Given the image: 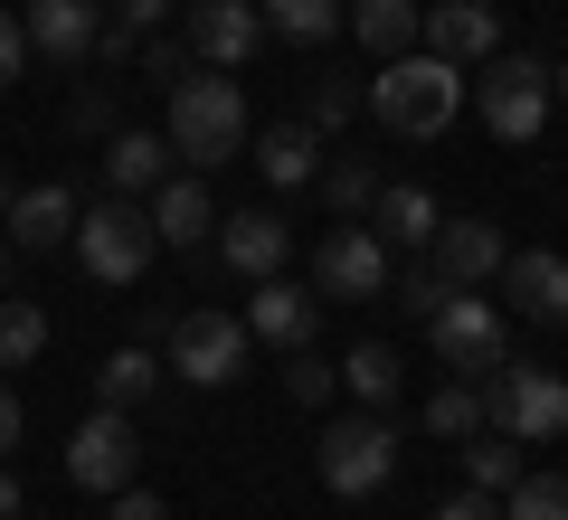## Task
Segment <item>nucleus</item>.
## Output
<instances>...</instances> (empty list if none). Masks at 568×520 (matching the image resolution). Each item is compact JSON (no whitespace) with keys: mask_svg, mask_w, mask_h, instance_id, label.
I'll return each instance as SVG.
<instances>
[{"mask_svg":"<svg viewBox=\"0 0 568 520\" xmlns=\"http://www.w3.org/2000/svg\"><path fill=\"white\" fill-rule=\"evenodd\" d=\"M361 104L388 123V133L436 142V133H455V114H465V67L426 58V48H407V58H379V77L361 85Z\"/></svg>","mask_w":568,"mask_h":520,"instance_id":"1","label":"nucleus"},{"mask_svg":"<svg viewBox=\"0 0 568 520\" xmlns=\"http://www.w3.org/2000/svg\"><path fill=\"white\" fill-rule=\"evenodd\" d=\"M162 95H171V152H190L200 171H219V161L246 152V95H237L227 67H190Z\"/></svg>","mask_w":568,"mask_h":520,"instance_id":"2","label":"nucleus"},{"mask_svg":"<svg viewBox=\"0 0 568 520\" xmlns=\"http://www.w3.org/2000/svg\"><path fill=\"white\" fill-rule=\"evenodd\" d=\"M67 246H77V265L95 284H142V265H152V246H162V237H152V208H142V200L104 190V200L77 208V237H67Z\"/></svg>","mask_w":568,"mask_h":520,"instance_id":"3","label":"nucleus"},{"mask_svg":"<svg viewBox=\"0 0 568 520\" xmlns=\"http://www.w3.org/2000/svg\"><path fill=\"white\" fill-rule=\"evenodd\" d=\"M426 332H436V360H446L455 379H493V369L511 360V322H503V303H484V284H455V294L426 313Z\"/></svg>","mask_w":568,"mask_h":520,"instance_id":"4","label":"nucleus"},{"mask_svg":"<svg viewBox=\"0 0 568 520\" xmlns=\"http://www.w3.org/2000/svg\"><path fill=\"white\" fill-rule=\"evenodd\" d=\"M313 463H323V492L369 501L388 473H398V426H388L379 407H361V417H332L323 445H313Z\"/></svg>","mask_w":568,"mask_h":520,"instance_id":"5","label":"nucleus"},{"mask_svg":"<svg viewBox=\"0 0 568 520\" xmlns=\"http://www.w3.org/2000/svg\"><path fill=\"white\" fill-rule=\"evenodd\" d=\"M484 407L511 445H559L568 436V379L559 369H530V360H503L484 379Z\"/></svg>","mask_w":568,"mask_h":520,"instance_id":"6","label":"nucleus"},{"mask_svg":"<svg viewBox=\"0 0 568 520\" xmlns=\"http://www.w3.org/2000/svg\"><path fill=\"white\" fill-rule=\"evenodd\" d=\"M474 104H484V123L503 142H540V123H549V67L493 48V58L474 67Z\"/></svg>","mask_w":568,"mask_h":520,"instance_id":"7","label":"nucleus"},{"mask_svg":"<svg viewBox=\"0 0 568 520\" xmlns=\"http://www.w3.org/2000/svg\"><path fill=\"white\" fill-rule=\"evenodd\" d=\"M388 275H398V265H388V237L369 218H342L323 246H313V294L323 303H379Z\"/></svg>","mask_w":568,"mask_h":520,"instance_id":"8","label":"nucleus"},{"mask_svg":"<svg viewBox=\"0 0 568 520\" xmlns=\"http://www.w3.org/2000/svg\"><path fill=\"white\" fill-rule=\"evenodd\" d=\"M171 379H190V388H227V379H246V322L219 313V303L181 313V322H171Z\"/></svg>","mask_w":568,"mask_h":520,"instance_id":"9","label":"nucleus"},{"mask_svg":"<svg viewBox=\"0 0 568 520\" xmlns=\"http://www.w3.org/2000/svg\"><path fill=\"white\" fill-rule=\"evenodd\" d=\"M133 463H142V436H133L123 407H95V417L67 436V482H77V492H104V501H114L123 482H133Z\"/></svg>","mask_w":568,"mask_h":520,"instance_id":"10","label":"nucleus"},{"mask_svg":"<svg viewBox=\"0 0 568 520\" xmlns=\"http://www.w3.org/2000/svg\"><path fill=\"white\" fill-rule=\"evenodd\" d=\"M417 48L446 67H484L493 48H503V10L493 0H426L417 10Z\"/></svg>","mask_w":568,"mask_h":520,"instance_id":"11","label":"nucleus"},{"mask_svg":"<svg viewBox=\"0 0 568 520\" xmlns=\"http://www.w3.org/2000/svg\"><path fill=\"white\" fill-rule=\"evenodd\" d=\"M503 303L521 322H540V332H568V256H549V246H511L503 256Z\"/></svg>","mask_w":568,"mask_h":520,"instance_id":"12","label":"nucleus"},{"mask_svg":"<svg viewBox=\"0 0 568 520\" xmlns=\"http://www.w3.org/2000/svg\"><path fill=\"white\" fill-rule=\"evenodd\" d=\"M95 29H104L95 0H20V39H29V58H48V67H85L95 58Z\"/></svg>","mask_w":568,"mask_h":520,"instance_id":"13","label":"nucleus"},{"mask_svg":"<svg viewBox=\"0 0 568 520\" xmlns=\"http://www.w3.org/2000/svg\"><path fill=\"white\" fill-rule=\"evenodd\" d=\"M181 39H190L200 67H246L265 48V20H256V0H190Z\"/></svg>","mask_w":568,"mask_h":520,"instance_id":"14","label":"nucleus"},{"mask_svg":"<svg viewBox=\"0 0 568 520\" xmlns=\"http://www.w3.org/2000/svg\"><path fill=\"white\" fill-rule=\"evenodd\" d=\"M323 332V294L294 275H256V294H246V340H275V350H304V340Z\"/></svg>","mask_w":568,"mask_h":520,"instance_id":"15","label":"nucleus"},{"mask_svg":"<svg viewBox=\"0 0 568 520\" xmlns=\"http://www.w3.org/2000/svg\"><path fill=\"white\" fill-rule=\"evenodd\" d=\"M503 256H511V237L493 218H446L436 237H426V265H436L446 284H493V275H503Z\"/></svg>","mask_w":568,"mask_h":520,"instance_id":"16","label":"nucleus"},{"mask_svg":"<svg viewBox=\"0 0 568 520\" xmlns=\"http://www.w3.org/2000/svg\"><path fill=\"white\" fill-rule=\"evenodd\" d=\"M77 190H58V181H39V190H10V208H0V218H10V237H20V256H48V246H67L77 237Z\"/></svg>","mask_w":568,"mask_h":520,"instance_id":"17","label":"nucleus"},{"mask_svg":"<svg viewBox=\"0 0 568 520\" xmlns=\"http://www.w3.org/2000/svg\"><path fill=\"white\" fill-rule=\"evenodd\" d=\"M219 256L237 265V275H284V265H294V227H284L275 208H237V218H219Z\"/></svg>","mask_w":568,"mask_h":520,"instance_id":"18","label":"nucleus"},{"mask_svg":"<svg viewBox=\"0 0 568 520\" xmlns=\"http://www.w3.org/2000/svg\"><path fill=\"white\" fill-rule=\"evenodd\" d=\"M209 227H219V200H209L200 171H181V181L152 190V237H162V246H200Z\"/></svg>","mask_w":568,"mask_h":520,"instance_id":"19","label":"nucleus"},{"mask_svg":"<svg viewBox=\"0 0 568 520\" xmlns=\"http://www.w3.org/2000/svg\"><path fill=\"white\" fill-rule=\"evenodd\" d=\"M246 161H256L275 190H304L313 171H323V133H313V123H265V133L246 142Z\"/></svg>","mask_w":568,"mask_h":520,"instance_id":"20","label":"nucleus"},{"mask_svg":"<svg viewBox=\"0 0 568 520\" xmlns=\"http://www.w3.org/2000/svg\"><path fill=\"white\" fill-rule=\"evenodd\" d=\"M104 181H114L123 200H152V190L171 181V142L162 133H104Z\"/></svg>","mask_w":568,"mask_h":520,"instance_id":"21","label":"nucleus"},{"mask_svg":"<svg viewBox=\"0 0 568 520\" xmlns=\"http://www.w3.org/2000/svg\"><path fill=\"white\" fill-rule=\"evenodd\" d=\"M369 227H379V237H398V246H426L436 227H446V208L426 200L417 181H379V200H369Z\"/></svg>","mask_w":568,"mask_h":520,"instance_id":"22","label":"nucleus"},{"mask_svg":"<svg viewBox=\"0 0 568 520\" xmlns=\"http://www.w3.org/2000/svg\"><path fill=\"white\" fill-rule=\"evenodd\" d=\"M265 39H294V48H323L332 29H351V0H256Z\"/></svg>","mask_w":568,"mask_h":520,"instance_id":"23","label":"nucleus"},{"mask_svg":"<svg viewBox=\"0 0 568 520\" xmlns=\"http://www.w3.org/2000/svg\"><path fill=\"white\" fill-rule=\"evenodd\" d=\"M152 388H162V360H152V340H123L114 360L95 369V407H123V417H133Z\"/></svg>","mask_w":568,"mask_h":520,"instance_id":"24","label":"nucleus"},{"mask_svg":"<svg viewBox=\"0 0 568 520\" xmlns=\"http://www.w3.org/2000/svg\"><path fill=\"white\" fill-rule=\"evenodd\" d=\"M521 473H530V445H511L503 426H484V436H465V482H474V492H493V501H503V492H511Z\"/></svg>","mask_w":568,"mask_h":520,"instance_id":"25","label":"nucleus"},{"mask_svg":"<svg viewBox=\"0 0 568 520\" xmlns=\"http://www.w3.org/2000/svg\"><path fill=\"white\" fill-rule=\"evenodd\" d=\"M417 10L426 0H351V29H361L369 58H407L417 48Z\"/></svg>","mask_w":568,"mask_h":520,"instance_id":"26","label":"nucleus"},{"mask_svg":"<svg viewBox=\"0 0 568 520\" xmlns=\"http://www.w3.org/2000/svg\"><path fill=\"white\" fill-rule=\"evenodd\" d=\"M484 426H493V407H484V379H446L436 398H426V436L465 445V436H484Z\"/></svg>","mask_w":568,"mask_h":520,"instance_id":"27","label":"nucleus"},{"mask_svg":"<svg viewBox=\"0 0 568 520\" xmlns=\"http://www.w3.org/2000/svg\"><path fill=\"white\" fill-rule=\"evenodd\" d=\"M398 379H407V369H398V350H388V340H361V350L342 360V388H351L361 407H379V417H388V398H398Z\"/></svg>","mask_w":568,"mask_h":520,"instance_id":"28","label":"nucleus"},{"mask_svg":"<svg viewBox=\"0 0 568 520\" xmlns=\"http://www.w3.org/2000/svg\"><path fill=\"white\" fill-rule=\"evenodd\" d=\"M48 350V313L29 294H0V369H29Z\"/></svg>","mask_w":568,"mask_h":520,"instance_id":"29","label":"nucleus"},{"mask_svg":"<svg viewBox=\"0 0 568 520\" xmlns=\"http://www.w3.org/2000/svg\"><path fill=\"white\" fill-rule=\"evenodd\" d=\"M351 114H361V85H351V77H332V67L304 77V123H313V133H342Z\"/></svg>","mask_w":568,"mask_h":520,"instance_id":"30","label":"nucleus"},{"mask_svg":"<svg viewBox=\"0 0 568 520\" xmlns=\"http://www.w3.org/2000/svg\"><path fill=\"white\" fill-rule=\"evenodd\" d=\"M313 181H323L332 218H369V200H379V171H369V161H332V171H313Z\"/></svg>","mask_w":568,"mask_h":520,"instance_id":"31","label":"nucleus"},{"mask_svg":"<svg viewBox=\"0 0 568 520\" xmlns=\"http://www.w3.org/2000/svg\"><path fill=\"white\" fill-rule=\"evenodd\" d=\"M503 520H568V473H521L503 492Z\"/></svg>","mask_w":568,"mask_h":520,"instance_id":"32","label":"nucleus"},{"mask_svg":"<svg viewBox=\"0 0 568 520\" xmlns=\"http://www.w3.org/2000/svg\"><path fill=\"white\" fill-rule=\"evenodd\" d=\"M388 294H398V313H407V322H426V313H436V303L455 294V284H446V275H436V265L417 256V265H407V275H388Z\"/></svg>","mask_w":568,"mask_h":520,"instance_id":"33","label":"nucleus"},{"mask_svg":"<svg viewBox=\"0 0 568 520\" xmlns=\"http://www.w3.org/2000/svg\"><path fill=\"white\" fill-rule=\"evenodd\" d=\"M332 388H342V369H323L313 350H284V398H294V407H323Z\"/></svg>","mask_w":568,"mask_h":520,"instance_id":"34","label":"nucleus"},{"mask_svg":"<svg viewBox=\"0 0 568 520\" xmlns=\"http://www.w3.org/2000/svg\"><path fill=\"white\" fill-rule=\"evenodd\" d=\"M67 123H77L85 142H95V133H123V104H114V85H77V104H67Z\"/></svg>","mask_w":568,"mask_h":520,"instance_id":"35","label":"nucleus"},{"mask_svg":"<svg viewBox=\"0 0 568 520\" xmlns=\"http://www.w3.org/2000/svg\"><path fill=\"white\" fill-rule=\"evenodd\" d=\"M190 67H200V58H190V39H142V77H152V85H181Z\"/></svg>","mask_w":568,"mask_h":520,"instance_id":"36","label":"nucleus"},{"mask_svg":"<svg viewBox=\"0 0 568 520\" xmlns=\"http://www.w3.org/2000/svg\"><path fill=\"white\" fill-rule=\"evenodd\" d=\"M123 58H142V29L133 20H104L95 29V67H123Z\"/></svg>","mask_w":568,"mask_h":520,"instance_id":"37","label":"nucleus"},{"mask_svg":"<svg viewBox=\"0 0 568 520\" xmlns=\"http://www.w3.org/2000/svg\"><path fill=\"white\" fill-rule=\"evenodd\" d=\"M29 67V39H20V10H0V85H20Z\"/></svg>","mask_w":568,"mask_h":520,"instance_id":"38","label":"nucleus"},{"mask_svg":"<svg viewBox=\"0 0 568 520\" xmlns=\"http://www.w3.org/2000/svg\"><path fill=\"white\" fill-rule=\"evenodd\" d=\"M104 520H171V511H162V492H142V482H123V492H114V511H104Z\"/></svg>","mask_w":568,"mask_h":520,"instance_id":"39","label":"nucleus"},{"mask_svg":"<svg viewBox=\"0 0 568 520\" xmlns=\"http://www.w3.org/2000/svg\"><path fill=\"white\" fill-rule=\"evenodd\" d=\"M436 520H503V501H493V492H474V482H465V492H455V501H446Z\"/></svg>","mask_w":568,"mask_h":520,"instance_id":"40","label":"nucleus"},{"mask_svg":"<svg viewBox=\"0 0 568 520\" xmlns=\"http://www.w3.org/2000/svg\"><path fill=\"white\" fill-rule=\"evenodd\" d=\"M114 20H133V29H162V20H171V0H114Z\"/></svg>","mask_w":568,"mask_h":520,"instance_id":"41","label":"nucleus"},{"mask_svg":"<svg viewBox=\"0 0 568 520\" xmlns=\"http://www.w3.org/2000/svg\"><path fill=\"white\" fill-rule=\"evenodd\" d=\"M0 455H20V398L0 388Z\"/></svg>","mask_w":568,"mask_h":520,"instance_id":"42","label":"nucleus"},{"mask_svg":"<svg viewBox=\"0 0 568 520\" xmlns=\"http://www.w3.org/2000/svg\"><path fill=\"white\" fill-rule=\"evenodd\" d=\"M20 501H29V492H20V473H0V520H20Z\"/></svg>","mask_w":568,"mask_h":520,"instance_id":"43","label":"nucleus"},{"mask_svg":"<svg viewBox=\"0 0 568 520\" xmlns=\"http://www.w3.org/2000/svg\"><path fill=\"white\" fill-rule=\"evenodd\" d=\"M549 104H568V58H559V67H549Z\"/></svg>","mask_w":568,"mask_h":520,"instance_id":"44","label":"nucleus"},{"mask_svg":"<svg viewBox=\"0 0 568 520\" xmlns=\"http://www.w3.org/2000/svg\"><path fill=\"white\" fill-rule=\"evenodd\" d=\"M0 265H10V237H0Z\"/></svg>","mask_w":568,"mask_h":520,"instance_id":"45","label":"nucleus"}]
</instances>
